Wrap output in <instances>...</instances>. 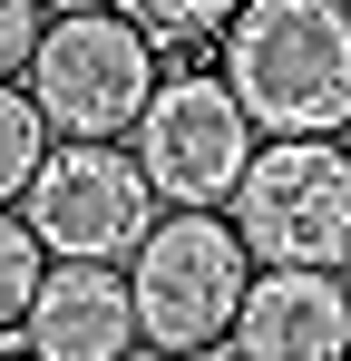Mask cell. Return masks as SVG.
<instances>
[{
    "mask_svg": "<svg viewBox=\"0 0 351 361\" xmlns=\"http://www.w3.org/2000/svg\"><path fill=\"white\" fill-rule=\"evenodd\" d=\"M215 68L264 137H351V0H254Z\"/></svg>",
    "mask_w": 351,
    "mask_h": 361,
    "instance_id": "1",
    "label": "cell"
},
{
    "mask_svg": "<svg viewBox=\"0 0 351 361\" xmlns=\"http://www.w3.org/2000/svg\"><path fill=\"white\" fill-rule=\"evenodd\" d=\"M254 244L234 235V215H156V235L137 244L127 264V293H137V322L147 342L176 361H215L234 352V322H244V293H254Z\"/></svg>",
    "mask_w": 351,
    "mask_h": 361,
    "instance_id": "2",
    "label": "cell"
},
{
    "mask_svg": "<svg viewBox=\"0 0 351 361\" xmlns=\"http://www.w3.org/2000/svg\"><path fill=\"white\" fill-rule=\"evenodd\" d=\"M156 88H166V59H156L137 10L49 20V39L30 59V98H39L49 137H137V118L156 108Z\"/></svg>",
    "mask_w": 351,
    "mask_h": 361,
    "instance_id": "3",
    "label": "cell"
},
{
    "mask_svg": "<svg viewBox=\"0 0 351 361\" xmlns=\"http://www.w3.org/2000/svg\"><path fill=\"white\" fill-rule=\"evenodd\" d=\"M264 127L244 118V98L225 88V68L205 59H176L166 88H156V108L137 118V166H147V185L166 195V215H225L234 185H244V166L264 157L254 147Z\"/></svg>",
    "mask_w": 351,
    "mask_h": 361,
    "instance_id": "4",
    "label": "cell"
},
{
    "mask_svg": "<svg viewBox=\"0 0 351 361\" xmlns=\"http://www.w3.org/2000/svg\"><path fill=\"white\" fill-rule=\"evenodd\" d=\"M225 215H234V235L254 244V264L342 274V254H351V147L342 137H273L244 166Z\"/></svg>",
    "mask_w": 351,
    "mask_h": 361,
    "instance_id": "5",
    "label": "cell"
},
{
    "mask_svg": "<svg viewBox=\"0 0 351 361\" xmlns=\"http://www.w3.org/2000/svg\"><path fill=\"white\" fill-rule=\"evenodd\" d=\"M156 215H166V195L147 185L127 137H58L30 185V225L58 264H137Z\"/></svg>",
    "mask_w": 351,
    "mask_h": 361,
    "instance_id": "6",
    "label": "cell"
},
{
    "mask_svg": "<svg viewBox=\"0 0 351 361\" xmlns=\"http://www.w3.org/2000/svg\"><path fill=\"white\" fill-rule=\"evenodd\" d=\"M234 361H351V293L342 274L312 264H264L244 322H234Z\"/></svg>",
    "mask_w": 351,
    "mask_h": 361,
    "instance_id": "7",
    "label": "cell"
},
{
    "mask_svg": "<svg viewBox=\"0 0 351 361\" xmlns=\"http://www.w3.org/2000/svg\"><path fill=\"white\" fill-rule=\"evenodd\" d=\"M147 342L137 293L117 264H49V283L30 302V352L39 361H127Z\"/></svg>",
    "mask_w": 351,
    "mask_h": 361,
    "instance_id": "8",
    "label": "cell"
},
{
    "mask_svg": "<svg viewBox=\"0 0 351 361\" xmlns=\"http://www.w3.org/2000/svg\"><path fill=\"white\" fill-rule=\"evenodd\" d=\"M49 118H39V98H30V78H0V205H30V185L49 166Z\"/></svg>",
    "mask_w": 351,
    "mask_h": 361,
    "instance_id": "9",
    "label": "cell"
},
{
    "mask_svg": "<svg viewBox=\"0 0 351 361\" xmlns=\"http://www.w3.org/2000/svg\"><path fill=\"white\" fill-rule=\"evenodd\" d=\"M137 20H147V39L176 49V59H215L225 49V30L254 10V0H127Z\"/></svg>",
    "mask_w": 351,
    "mask_h": 361,
    "instance_id": "10",
    "label": "cell"
},
{
    "mask_svg": "<svg viewBox=\"0 0 351 361\" xmlns=\"http://www.w3.org/2000/svg\"><path fill=\"white\" fill-rule=\"evenodd\" d=\"M49 264H58V254L39 244V225L0 205V342L30 332V302H39V283H49Z\"/></svg>",
    "mask_w": 351,
    "mask_h": 361,
    "instance_id": "11",
    "label": "cell"
},
{
    "mask_svg": "<svg viewBox=\"0 0 351 361\" xmlns=\"http://www.w3.org/2000/svg\"><path fill=\"white\" fill-rule=\"evenodd\" d=\"M39 39H49V10L39 0H0V78H30Z\"/></svg>",
    "mask_w": 351,
    "mask_h": 361,
    "instance_id": "12",
    "label": "cell"
},
{
    "mask_svg": "<svg viewBox=\"0 0 351 361\" xmlns=\"http://www.w3.org/2000/svg\"><path fill=\"white\" fill-rule=\"evenodd\" d=\"M49 20H78V10H117V0H39Z\"/></svg>",
    "mask_w": 351,
    "mask_h": 361,
    "instance_id": "13",
    "label": "cell"
},
{
    "mask_svg": "<svg viewBox=\"0 0 351 361\" xmlns=\"http://www.w3.org/2000/svg\"><path fill=\"white\" fill-rule=\"evenodd\" d=\"M127 361H176V352H156V342H137V352H127Z\"/></svg>",
    "mask_w": 351,
    "mask_h": 361,
    "instance_id": "14",
    "label": "cell"
},
{
    "mask_svg": "<svg viewBox=\"0 0 351 361\" xmlns=\"http://www.w3.org/2000/svg\"><path fill=\"white\" fill-rule=\"evenodd\" d=\"M0 361H39V352H30V342H20V352H0Z\"/></svg>",
    "mask_w": 351,
    "mask_h": 361,
    "instance_id": "15",
    "label": "cell"
},
{
    "mask_svg": "<svg viewBox=\"0 0 351 361\" xmlns=\"http://www.w3.org/2000/svg\"><path fill=\"white\" fill-rule=\"evenodd\" d=\"M342 293H351V254H342Z\"/></svg>",
    "mask_w": 351,
    "mask_h": 361,
    "instance_id": "16",
    "label": "cell"
},
{
    "mask_svg": "<svg viewBox=\"0 0 351 361\" xmlns=\"http://www.w3.org/2000/svg\"><path fill=\"white\" fill-rule=\"evenodd\" d=\"M342 147H351V137H342Z\"/></svg>",
    "mask_w": 351,
    "mask_h": 361,
    "instance_id": "17",
    "label": "cell"
}]
</instances>
